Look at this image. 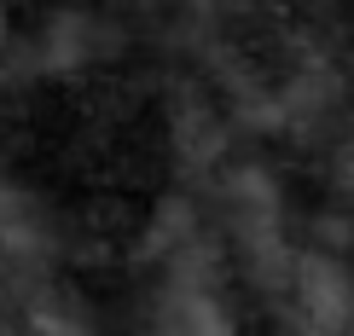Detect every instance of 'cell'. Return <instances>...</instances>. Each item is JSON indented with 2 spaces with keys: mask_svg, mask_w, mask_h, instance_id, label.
Here are the masks:
<instances>
[{
  "mask_svg": "<svg viewBox=\"0 0 354 336\" xmlns=\"http://www.w3.org/2000/svg\"><path fill=\"white\" fill-rule=\"evenodd\" d=\"M145 336H239L232 308H227V290H221L215 267L198 250L169 255V273L157 284Z\"/></svg>",
  "mask_w": 354,
  "mask_h": 336,
  "instance_id": "6da1fadb",
  "label": "cell"
},
{
  "mask_svg": "<svg viewBox=\"0 0 354 336\" xmlns=\"http://www.w3.org/2000/svg\"><path fill=\"white\" fill-rule=\"evenodd\" d=\"M53 261V215L29 186L0 174V279L18 290L41 284V267Z\"/></svg>",
  "mask_w": 354,
  "mask_h": 336,
  "instance_id": "7a4b0ae2",
  "label": "cell"
},
{
  "mask_svg": "<svg viewBox=\"0 0 354 336\" xmlns=\"http://www.w3.org/2000/svg\"><path fill=\"white\" fill-rule=\"evenodd\" d=\"M290 302H297L302 336H348L354 330V284L326 255L290 261Z\"/></svg>",
  "mask_w": 354,
  "mask_h": 336,
  "instance_id": "3957f363",
  "label": "cell"
},
{
  "mask_svg": "<svg viewBox=\"0 0 354 336\" xmlns=\"http://www.w3.org/2000/svg\"><path fill=\"white\" fill-rule=\"evenodd\" d=\"M232 209H239V232H244V250L256 261H268V267H285V232H279V203H273V186L268 180H239V197H232ZM290 273V267H285Z\"/></svg>",
  "mask_w": 354,
  "mask_h": 336,
  "instance_id": "277c9868",
  "label": "cell"
},
{
  "mask_svg": "<svg viewBox=\"0 0 354 336\" xmlns=\"http://www.w3.org/2000/svg\"><path fill=\"white\" fill-rule=\"evenodd\" d=\"M99 29H105V23H99L93 12H58V18L47 23V35H41V58H47V70H58V76H64V70H87L99 52L111 47Z\"/></svg>",
  "mask_w": 354,
  "mask_h": 336,
  "instance_id": "5b68a950",
  "label": "cell"
},
{
  "mask_svg": "<svg viewBox=\"0 0 354 336\" xmlns=\"http://www.w3.org/2000/svg\"><path fill=\"white\" fill-rule=\"evenodd\" d=\"M24 336H99V330L76 296L35 284V290H24Z\"/></svg>",
  "mask_w": 354,
  "mask_h": 336,
  "instance_id": "8992f818",
  "label": "cell"
},
{
  "mask_svg": "<svg viewBox=\"0 0 354 336\" xmlns=\"http://www.w3.org/2000/svg\"><path fill=\"white\" fill-rule=\"evenodd\" d=\"M0 336H24V325H12V319L0 313Z\"/></svg>",
  "mask_w": 354,
  "mask_h": 336,
  "instance_id": "52a82bcc",
  "label": "cell"
},
{
  "mask_svg": "<svg viewBox=\"0 0 354 336\" xmlns=\"http://www.w3.org/2000/svg\"><path fill=\"white\" fill-rule=\"evenodd\" d=\"M0 29H6V18H0Z\"/></svg>",
  "mask_w": 354,
  "mask_h": 336,
  "instance_id": "ba28073f",
  "label": "cell"
}]
</instances>
